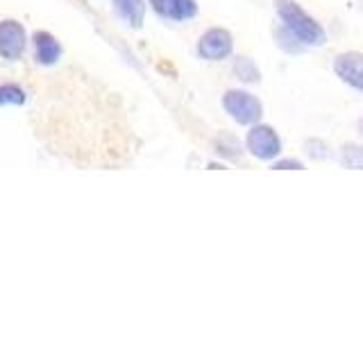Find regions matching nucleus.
Masks as SVG:
<instances>
[{
  "label": "nucleus",
  "instance_id": "obj_1",
  "mask_svg": "<svg viewBox=\"0 0 363 340\" xmlns=\"http://www.w3.org/2000/svg\"><path fill=\"white\" fill-rule=\"evenodd\" d=\"M275 9L281 18V26L286 28L302 45H325L327 32L311 14L295 3V0H275Z\"/></svg>",
  "mask_w": 363,
  "mask_h": 340
},
{
  "label": "nucleus",
  "instance_id": "obj_2",
  "mask_svg": "<svg viewBox=\"0 0 363 340\" xmlns=\"http://www.w3.org/2000/svg\"><path fill=\"white\" fill-rule=\"evenodd\" d=\"M223 107L238 125H257L261 120V113H264V107H261L257 96L241 89L227 91L223 96Z\"/></svg>",
  "mask_w": 363,
  "mask_h": 340
},
{
  "label": "nucleus",
  "instance_id": "obj_3",
  "mask_svg": "<svg viewBox=\"0 0 363 340\" xmlns=\"http://www.w3.org/2000/svg\"><path fill=\"white\" fill-rule=\"evenodd\" d=\"M245 147H247L250 154L261 159V162H270V159L279 157L281 141L270 125H252V130L247 132Z\"/></svg>",
  "mask_w": 363,
  "mask_h": 340
},
{
  "label": "nucleus",
  "instance_id": "obj_4",
  "mask_svg": "<svg viewBox=\"0 0 363 340\" xmlns=\"http://www.w3.org/2000/svg\"><path fill=\"white\" fill-rule=\"evenodd\" d=\"M28 45L26 28L16 18L0 21V57L7 62H18Z\"/></svg>",
  "mask_w": 363,
  "mask_h": 340
},
{
  "label": "nucleus",
  "instance_id": "obj_5",
  "mask_svg": "<svg viewBox=\"0 0 363 340\" xmlns=\"http://www.w3.org/2000/svg\"><path fill=\"white\" fill-rule=\"evenodd\" d=\"M234 39L232 34L223 28H211L198 41V55L207 62H223L232 55Z\"/></svg>",
  "mask_w": 363,
  "mask_h": 340
},
{
  "label": "nucleus",
  "instance_id": "obj_6",
  "mask_svg": "<svg viewBox=\"0 0 363 340\" xmlns=\"http://www.w3.org/2000/svg\"><path fill=\"white\" fill-rule=\"evenodd\" d=\"M334 73L340 77V82L347 86L363 91V52H343L336 57Z\"/></svg>",
  "mask_w": 363,
  "mask_h": 340
},
{
  "label": "nucleus",
  "instance_id": "obj_7",
  "mask_svg": "<svg viewBox=\"0 0 363 340\" xmlns=\"http://www.w3.org/2000/svg\"><path fill=\"white\" fill-rule=\"evenodd\" d=\"M32 45H34V62L41 66H55L62 60V43L57 41V37H52L50 32L39 30L34 32L32 37Z\"/></svg>",
  "mask_w": 363,
  "mask_h": 340
},
{
  "label": "nucleus",
  "instance_id": "obj_8",
  "mask_svg": "<svg viewBox=\"0 0 363 340\" xmlns=\"http://www.w3.org/2000/svg\"><path fill=\"white\" fill-rule=\"evenodd\" d=\"M150 7L166 21H189L198 14L196 0H147Z\"/></svg>",
  "mask_w": 363,
  "mask_h": 340
},
{
  "label": "nucleus",
  "instance_id": "obj_9",
  "mask_svg": "<svg viewBox=\"0 0 363 340\" xmlns=\"http://www.w3.org/2000/svg\"><path fill=\"white\" fill-rule=\"evenodd\" d=\"M118 16L132 28H141L145 21V3L143 0H111Z\"/></svg>",
  "mask_w": 363,
  "mask_h": 340
},
{
  "label": "nucleus",
  "instance_id": "obj_10",
  "mask_svg": "<svg viewBox=\"0 0 363 340\" xmlns=\"http://www.w3.org/2000/svg\"><path fill=\"white\" fill-rule=\"evenodd\" d=\"M26 89L18 86L16 82L0 84V107H21L26 105Z\"/></svg>",
  "mask_w": 363,
  "mask_h": 340
},
{
  "label": "nucleus",
  "instance_id": "obj_11",
  "mask_svg": "<svg viewBox=\"0 0 363 340\" xmlns=\"http://www.w3.org/2000/svg\"><path fill=\"white\" fill-rule=\"evenodd\" d=\"M234 73L245 84H257L261 79V71L250 57H238V60L234 62Z\"/></svg>",
  "mask_w": 363,
  "mask_h": 340
},
{
  "label": "nucleus",
  "instance_id": "obj_12",
  "mask_svg": "<svg viewBox=\"0 0 363 340\" xmlns=\"http://www.w3.org/2000/svg\"><path fill=\"white\" fill-rule=\"evenodd\" d=\"M340 164L345 168H354V170H363V147L359 145H345L340 150Z\"/></svg>",
  "mask_w": 363,
  "mask_h": 340
},
{
  "label": "nucleus",
  "instance_id": "obj_13",
  "mask_svg": "<svg viewBox=\"0 0 363 340\" xmlns=\"http://www.w3.org/2000/svg\"><path fill=\"white\" fill-rule=\"evenodd\" d=\"M216 152H218L220 157H230V159H236L238 152H241V145H238V141L234 139V136H218L216 139Z\"/></svg>",
  "mask_w": 363,
  "mask_h": 340
},
{
  "label": "nucleus",
  "instance_id": "obj_14",
  "mask_svg": "<svg viewBox=\"0 0 363 340\" xmlns=\"http://www.w3.org/2000/svg\"><path fill=\"white\" fill-rule=\"evenodd\" d=\"M275 170H302V162H295V159H277L275 164H272Z\"/></svg>",
  "mask_w": 363,
  "mask_h": 340
},
{
  "label": "nucleus",
  "instance_id": "obj_15",
  "mask_svg": "<svg viewBox=\"0 0 363 340\" xmlns=\"http://www.w3.org/2000/svg\"><path fill=\"white\" fill-rule=\"evenodd\" d=\"M361 134H363V120H361Z\"/></svg>",
  "mask_w": 363,
  "mask_h": 340
}]
</instances>
